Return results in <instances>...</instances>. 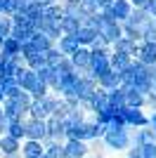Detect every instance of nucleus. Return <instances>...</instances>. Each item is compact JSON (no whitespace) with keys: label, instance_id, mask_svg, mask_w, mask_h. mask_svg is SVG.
Returning <instances> with one entry per match:
<instances>
[{"label":"nucleus","instance_id":"1","mask_svg":"<svg viewBox=\"0 0 156 158\" xmlns=\"http://www.w3.org/2000/svg\"><path fill=\"white\" fill-rule=\"evenodd\" d=\"M102 144H104V149H109V151H114V153L128 151L130 146H132V130H128V127H121V130H106Z\"/></svg>","mask_w":156,"mask_h":158},{"label":"nucleus","instance_id":"2","mask_svg":"<svg viewBox=\"0 0 156 158\" xmlns=\"http://www.w3.org/2000/svg\"><path fill=\"white\" fill-rule=\"evenodd\" d=\"M121 116H123V123H125L128 130H140V127L149 125V113L144 111V109H128L125 106L123 111H121Z\"/></svg>","mask_w":156,"mask_h":158},{"label":"nucleus","instance_id":"3","mask_svg":"<svg viewBox=\"0 0 156 158\" xmlns=\"http://www.w3.org/2000/svg\"><path fill=\"white\" fill-rule=\"evenodd\" d=\"M45 137H47L45 120H33V118H26V120H24V139H31V142H43Z\"/></svg>","mask_w":156,"mask_h":158},{"label":"nucleus","instance_id":"4","mask_svg":"<svg viewBox=\"0 0 156 158\" xmlns=\"http://www.w3.org/2000/svg\"><path fill=\"white\" fill-rule=\"evenodd\" d=\"M66 139L73 142H90V125L88 123H66Z\"/></svg>","mask_w":156,"mask_h":158},{"label":"nucleus","instance_id":"5","mask_svg":"<svg viewBox=\"0 0 156 158\" xmlns=\"http://www.w3.org/2000/svg\"><path fill=\"white\" fill-rule=\"evenodd\" d=\"M64 151H66V158H88L90 156V146H88V142L66 139L64 142Z\"/></svg>","mask_w":156,"mask_h":158},{"label":"nucleus","instance_id":"6","mask_svg":"<svg viewBox=\"0 0 156 158\" xmlns=\"http://www.w3.org/2000/svg\"><path fill=\"white\" fill-rule=\"evenodd\" d=\"M14 83L21 87V92H31V90L38 85L40 80H38V76H36V71H28V69H24V71H19L17 76H14Z\"/></svg>","mask_w":156,"mask_h":158},{"label":"nucleus","instance_id":"7","mask_svg":"<svg viewBox=\"0 0 156 158\" xmlns=\"http://www.w3.org/2000/svg\"><path fill=\"white\" fill-rule=\"evenodd\" d=\"M109 12L118 24H123V21H128L130 12H132V5H130L128 0H114V5L109 7Z\"/></svg>","mask_w":156,"mask_h":158},{"label":"nucleus","instance_id":"8","mask_svg":"<svg viewBox=\"0 0 156 158\" xmlns=\"http://www.w3.org/2000/svg\"><path fill=\"white\" fill-rule=\"evenodd\" d=\"M90 57H92V54H90V50H88V47H78V50L69 57V59H71L73 69L80 73V71H85V69H90Z\"/></svg>","mask_w":156,"mask_h":158},{"label":"nucleus","instance_id":"9","mask_svg":"<svg viewBox=\"0 0 156 158\" xmlns=\"http://www.w3.org/2000/svg\"><path fill=\"white\" fill-rule=\"evenodd\" d=\"M21 158H40L45 153V146L43 142H31V139H24L21 142V149H19Z\"/></svg>","mask_w":156,"mask_h":158},{"label":"nucleus","instance_id":"10","mask_svg":"<svg viewBox=\"0 0 156 158\" xmlns=\"http://www.w3.org/2000/svg\"><path fill=\"white\" fill-rule=\"evenodd\" d=\"M54 47L59 50V54H62V57H71V54L76 52L80 45H78L76 35H62V38L54 43Z\"/></svg>","mask_w":156,"mask_h":158},{"label":"nucleus","instance_id":"11","mask_svg":"<svg viewBox=\"0 0 156 158\" xmlns=\"http://www.w3.org/2000/svg\"><path fill=\"white\" fill-rule=\"evenodd\" d=\"M135 59L142 61L144 66H156V45H151V43H142Z\"/></svg>","mask_w":156,"mask_h":158},{"label":"nucleus","instance_id":"12","mask_svg":"<svg viewBox=\"0 0 156 158\" xmlns=\"http://www.w3.org/2000/svg\"><path fill=\"white\" fill-rule=\"evenodd\" d=\"M97 87H102V90H106V92L118 90V87H121V73H116V71L104 73L102 78H97Z\"/></svg>","mask_w":156,"mask_h":158},{"label":"nucleus","instance_id":"13","mask_svg":"<svg viewBox=\"0 0 156 158\" xmlns=\"http://www.w3.org/2000/svg\"><path fill=\"white\" fill-rule=\"evenodd\" d=\"M109 64H111V71L123 73L125 69H130V64H132V57H128V54H121V52H111V54H109Z\"/></svg>","mask_w":156,"mask_h":158},{"label":"nucleus","instance_id":"14","mask_svg":"<svg viewBox=\"0 0 156 158\" xmlns=\"http://www.w3.org/2000/svg\"><path fill=\"white\" fill-rule=\"evenodd\" d=\"M99 35H102V40L111 47L114 43H116V40L123 38V28H121V24H118V21H114V24H109V26H106L102 33H99Z\"/></svg>","mask_w":156,"mask_h":158},{"label":"nucleus","instance_id":"15","mask_svg":"<svg viewBox=\"0 0 156 158\" xmlns=\"http://www.w3.org/2000/svg\"><path fill=\"white\" fill-rule=\"evenodd\" d=\"M73 35H76V40H78V45H80V47H90L99 33H97V31H92L90 26H78V31L73 33Z\"/></svg>","mask_w":156,"mask_h":158},{"label":"nucleus","instance_id":"16","mask_svg":"<svg viewBox=\"0 0 156 158\" xmlns=\"http://www.w3.org/2000/svg\"><path fill=\"white\" fill-rule=\"evenodd\" d=\"M19 149L21 142L7 137V135H0V156H14V153H19Z\"/></svg>","mask_w":156,"mask_h":158},{"label":"nucleus","instance_id":"17","mask_svg":"<svg viewBox=\"0 0 156 158\" xmlns=\"http://www.w3.org/2000/svg\"><path fill=\"white\" fill-rule=\"evenodd\" d=\"M33 35H36V31H33L31 26H12V33H10V38L17 40L19 45H24V43H31Z\"/></svg>","mask_w":156,"mask_h":158},{"label":"nucleus","instance_id":"18","mask_svg":"<svg viewBox=\"0 0 156 158\" xmlns=\"http://www.w3.org/2000/svg\"><path fill=\"white\" fill-rule=\"evenodd\" d=\"M64 17H66V14H64V7H62V2H54V5H50V7H45V10H43V19L54 21V24H59Z\"/></svg>","mask_w":156,"mask_h":158},{"label":"nucleus","instance_id":"19","mask_svg":"<svg viewBox=\"0 0 156 158\" xmlns=\"http://www.w3.org/2000/svg\"><path fill=\"white\" fill-rule=\"evenodd\" d=\"M125 106L128 109H144V94L137 90H125Z\"/></svg>","mask_w":156,"mask_h":158},{"label":"nucleus","instance_id":"20","mask_svg":"<svg viewBox=\"0 0 156 158\" xmlns=\"http://www.w3.org/2000/svg\"><path fill=\"white\" fill-rule=\"evenodd\" d=\"M128 21H130V24H135V26H140V28H144L147 24H149V21H156V19H151L149 14H147L142 7H140V10H132V12H130Z\"/></svg>","mask_w":156,"mask_h":158},{"label":"nucleus","instance_id":"21","mask_svg":"<svg viewBox=\"0 0 156 158\" xmlns=\"http://www.w3.org/2000/svg\"><path fill=\"white\" fill-rule=\"evenodd\" d=\"M109 106L114 109V111H123L125 109V90H114V92H109Z\"/></svg>","mask_w":156,"mask_h":158},{"label":"nucleus","instance_id":"22","mask_svg":"<svg viewBox=\"0 0 156 158\" xmlns=\"http://www.w3.org/2000/svg\"><path fill=\"white\" fill-rule=\"evenodd\" d=\"M45 66H47L45 52H36L33 57H28V59H26V69H28V71H36V73H38L40 69H45Z\"/></svg>","mask_w":156,"mask_h":158},{"label":"nucleus","instance_id":"23","mask_svg":"<svg viewBox=\"0 0 156 158\" xmlns=\"http://www.w3.org/2000/svg\"><path fill=\"white\" fill-rule=\"evenodd\" d=\"M28 118H33V120H47V118H50V113H47L45 104H43V102H33L31 109H28Z\"/></svg>","mask_w":156,"mask_h":158},{"label":"nucleus","instance_id":"24","mask_svg":"<svg viewBox=\"0 0 156 158\" xmlns=\"http://www.w3.org/2000/svg\"><path fill=\"white\" fill-rule=\"evenodd\" d=\"M45 146V156L47 158H66V151H64V144L62 142H47Z\"/></svg>","mask_w":156,"mask_h":158},{"label":"nucleus","instance_id":"25","mask_svg":"<svg viewBox=\"0 0 156 158\" xmlns=\"http://www.w3.org/2000/svg\"><path fill=\"white\" fill-rule=\"evenodd\" d=\"M26 120V118H24ZM24 120H17V123H10L5 127V135L7 137L17 139V142H24Z\"/></svg>","mask_w":156,"mask_h":158},{"label":"nucleus","instance_id":"26","mask_svg":"<svg viewBox=\"0 0 156 158\" xmlns=\"http://www.w3.org/2000/svg\"><path fill=\"white\" fill-rule=\"evenodd\" d=\"M31 43H33V47H36L38 52H47V50H52V47H54V40H50L47 35H43V33H36Z\"/></svg>","mask_w":156,"mask_h":158},{"label":"nucleus","instance_id":"27","mask_svg":"<svg viewBox=\"0 0 156 158\" xmlns=\"http://www.w3.org/2000/svg\"><path fill=\"white\" fill-rule=\"evenodd\" d=\"M78 19H73V17H64V19L59 21V31H62V35H73V33L78 31Z\"/></svg>","mask_w":156,"mask_h":158},{"label":"nucleus","instance_id":"28","mask_svg":"<svg viewBox=\"0 0 156 158\" xmlns=\"http://www.w3.org/2000/svg\"><path fill=\"white\" fill-rule=\"evenodd\" d=\"M142 43L156 45V21H149V24L142 28Z\"/></svg>","mask_w":156,"mask_h":158},{"label":"nucleus","instance_id":"29","mask_svg":"<svg viewBox=\"0 0 156 158\" xmlns=\"http://www.w3.org/2000/svg\"><path fill=\"white\" fill-rule=\"evenodd\" d=\"M10 33H12V19L7 14H0V40L10 38Z\"/></svg>","mask_w":156,"mask_h":158},{"label":"nucleus","instance_id":"30","mask_svg":"<svg viewBox=\"0 0 156 158\" xmlns=\"http://www.w3.org/2000/svg\"><path fill=\"white\" fill-rule=\"evenodd\" d=\"M62 59H64V57L59 54L57 47H52V50H47V52H45V61H47V66H50V69H57Z\"/></svg>","mask_w":156,"mask_h":158},{"label":"nucleus","instance_id":"31","mask_svg":"<svg viewBox=\"0 0 156 158\" xmlns=\"http://www.w3.org/2000/svg\"><path fill=\"white\" fill-rule=\"evenodd\" d=\"M2 94H5V99H17L21 94V87L14 83V80H10L5 87H2Z\"/></svg>","mask_w":156,"mask_h":158},{"label":"nucleus","instance_id":"32","mask_svg":"<svg viewBox=\"0 0 156 158\" xmlns=\"http://www.w3.org/2000/svg\"><path fill=\"white\" fill-rule=\"evenodd\" d=\"M104 135H106V125H102V123H92L90 125V142L104 139Z\"/></svg>","mask_w":156,"mask_h":158},{"label":"nucleus","instance_id":"33","mask_svg":"<svg viewBox=\"0 0 156 158\" xmlns=\"http://www.w3.org/2000/svg\"><path fill=\"white\" fill-rule=\"evenodd\" d=\"M54 71H57L59 76H71V73H76V69H73L71 59H69V57H64V59L59 61V66L54 69Z\"/></svg>","mask_w":156,"mask_h":158},{"label":"nucleus","instance_id":"34","mask_svg":"<svg viewBox=\"0 0 156 158\" xmlns=\"http://www.w3.org/2000/svg\"><path fill=\"white\" fill-rule=\"evenodd\" d=\"M38 52V50H36V47H33V43H24V45H21V50H19V54L21 57H24V59H28V57H33V54Z\"/></svg>","mask_w":156,"mask_h":158},{"label":"nucleus","instance_id":"35","mask_svg":"<svg viewBox=\"0 0 156 158\" xmlns=\"http://www.w3.org/2000/svg\"><path fill=\"white\" fill-rule=\"evenodd\" d=\"M125 158H142V149L140 146H130L125 151Z\"/></svg>","mask_w":156,"mask_h":158},{"label":"nucleus","instance_id":"36","mask_svg":"<svg viewBox=\"0 0 156 158\" xmlns=\"http://www.w3.org/2000/svg\"><path fill=\"white\" fill-rule=\"evenodd\" d=\"M95 5H97V10L102 12V10H109V7L114 5V0H95Z\"/></svg>","mask_w":156,"mask_h":158},{"label":"nucleus","instance_id":"37","mask_svg":"<svg viewBox=\"0 0 156 158\" xmlns=\"http://www.w3.org/2000/svg\"><path fill=\"white\" fill-rule=\"evenodd\" d=\"M149 127L154 130V137H156V111H149Z\"/></svg>","mask_w":156,"mask_h":158},{"label":"nucleus","instance_id":"38","mask_svg":"<svg viewBox=\"0 0 156 158\" xmlns=\"http://www.w3.org/2000/svg\"><path fill=\"white\" fill-rule=\"evenodd\" d=\"M33 2H36V5H40L43 10H45V7H50V5H54V2H59V0H33Z\"/></svg>","mask_w":156,"mask_h":158},{"label":"nucleus","instance_id":"39","mask_svg":"<svg viewBox=\"0 0 156 158\" xmlns=\"http://www.w3.org/2000/svg\"><path fill=\"white\" fill-rule=\"evenodd\" d=\"M130 5H132V10H140V7H144L147 5V0H128Z\"/></svg>","mask_w":156,"mask_h":158},{"label":"nucleus","instance_id":"40","mask_svg":"<svg viewBox=\"0 0 156 158\" xmlns=\"http://www.w3.org/2000/svg\"><path fill=\"white\" fill-rule=\"evenodd\" d=\"M2 7H5V0H0V14H2Z\"/></svg>","mask_w":156,"mask_h":158},{"label":"nucleus","instance_id":"41","mask_svg":"<svg viewBox=\"0 0 156 158\" xmlns=\"http://www.w3.org/2000/svg\"><path fill=\"white\" fill-rule=\"evenodd\" d=\"M0 50H2V40H0Z\"/></svg>","mask_w":156,"mask_h":158},{"label":"nucleus","instance_id":"42","mask_svg":"<svg viewBox=\"0 0 156 158\" xmlns=\"http://www.w3.org/2000/svg\"><path fill=\"white\" fill-rule=\"evenodd\" d=\"M40 158H47V156H45V153H43V156H40Z\"/></svg>","mask_w":156,"mask_h":158},{"label":"nucleus","instance_id":"43","mask_svg":"<svg viewBox=\"0 0 156 158\" xmlns=\"http://www.w3.org/2000/svg\"><path fill=\"white\" fill-rule=\"evenodd\" d=\"M59 2H64V0H59Z\"/></svg>","mask_w":156,"mask_h":158}]
</instances>
